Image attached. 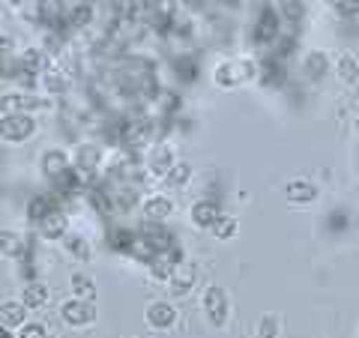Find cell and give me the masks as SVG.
Instances as JSON below:
<instances>
[{
  "mask_svg": "<svg viewBox=\"0 0 359 338\" xmlns=\"http://www.w3.org/2000/svg\"><path fill=\"white\" fill-rule=\"evenodd\" d=\"M114 84L120 96L135 99V102H156L159 84H156V66L147 58H129L114 69Z\"/></svg>",
  "mask_w": 359,
  "mask_h": 338,
  "instance_id": "obj_1",
  "label": "cell"
},
{
  "mask_svg": "<svg viewBox=\"0 0 359 338\" xmlns=\"http://www.w3.org/2000/svg\"><path fill=\"white\" fill-rule=\"evenodd\" d=\"M278 36H282V18L273 6H264L261 15L255 21V30H252V42L255 45H276Z\"/></svg>",
  "mask_w": 359,
  "mask_h": 338,
  "instance_id": "obj_2",
  "label": "cell"
},
{
  "mask_svg": "<svg viewBox=\"0 0 359 338\" xmlns=\"http://www.w3.org/2000/svg\"><path fill=\"white\" fill-rule=\"evenodd\" d=\"M138 234L153 245V252L159 255V257H165V255L177 245V236L165 228V222H150V219H147V222H144L141 228H138Z\"/></svg>",
  "mask_w": 359,
  "mask_h": 338,
  "instance_id": "obj_3",
  "label": "cell"
},
{
  "mask_svg": "<svg viewBox=\"0 0 359 338\" xmlns=\"http://www.w3.org/2000/svg\"><path fill=\"white\" fill-rule=\"evenodd\" d=\"M204 311L210 314L212 326H224V323H228V297H224L222 288L212 285L204 294Z\"/></svg>",
  "mask_w": 359,
  "mask_h": 338,
  "instance_id": "obj_4",
  "label": "cell"
},
{
  "mask_svg": "<svg viewBox=\"0 0 359 338\" xmlns=\"http://www.w3.org/2000/svg\"><path fill=\"white\" fill-rule=\"evenodd\" d=\"M60 314H63V320L72 323V326H87V323L96 320V309L90 306V302H84V299H69V302H63Z\"/></svg>",
  "mask_w": 359,
  "mask_h": 338,
  "instance_id": "obj_5",
  "label": "cell"
},
{
  "mask_svg": "<svg viewBox=\"0 0 359 338\" xmlns=\"http://www.w3.org/2000/svg\"><path fill=\"white\" fill-rule=\"evenodd\" d=\"M4 141H25L33 135V120L27 114H4Z\"/></svg>",
  "mask_w": 359,
  "mask_h": 338,
  "instance_id": "obj_6",
  "label": "cell"
},
{
  "mask_svg": "<svg viewBox=\"0 0 359 338\" xmlns=\"http://www.w3.org/2000/svg\"><path fill=\"white\" fill-rule=\"evenodd\" d=\"M249 75H255V69H252V63H222L219 69H216V81L222 84V87H233V84H240L243 78H249Z\"/></svg>",
  "mask_w": 359,
  "mask_h": 338,
  "instance_id": "obj_7",
  "label": "cell"
},
{
  "mask_svg": "<svg viewBox=\"0 0 359 338\" xmlns=\"http://www.w3.org/2000/svg\"><path fill=\"white\" fill-rule=\"evenodd\" d=\"M147 168H150V174H156V177H168V174H171V168H174L171 147H165V144L153 147L150 156H147Z\"/></svg>",
  "mask_w": 359,
  "mask_h": 338,
  "instance_id": "obj_8",
  "label": "cell"
},
{
  "mask_svg": "<svg viewBox=\"0 0 359 338\" xmlns=\"http://www.w3.org/2000/svg\"><path fill=\"white\" fill-rule=\"evenodd\" d=\"M222 219V210L216 201H198L192 207V222L198 228H216V222Z\"/></svg>",
  "mask_w": 359,
  "mask_h": 338,
  "instance_id": "obj_9",
  "label": "cell"
},
{
  "mask_svg": "<svg viewBox=\"0 0 359 338\" xmlns=\"http://www.w3.org/2000/svg\"><path fill=\"white\" fill-rule=\"evenodd\" d=\"M99 159H102V153H99L96 147H90V144H84V147L78 150V156H75V168L81 171L84 180H93L96 171H99Z\"/></svg>",
  "mask_w": 359,
  "mask_h": 338,
  "instance_id": "obj_10",
  "label": "cell"
},
{
  "mask_svg": "<svg viewBox=\"0 0 359 338\" xmlns=\"http://www.w3.org/2000/svg\"><path fill=\"white\" fill-rule=\"evenodd\" d=\"M54 210H60V195H54V191H48V195H36L30 201V207H27V216L33 219V224H36L39 219H45L48 212Z\"/></svg>",
  "mask_w": 359,
  "mask_h": 338,
  "instance_id": "obj_11",
  "label": "cell"
},
{
  "mask_svg": "<svg viewBox=\"0 0 359 338\" xmlns=\"http://www.w3.org/2000/svg\"><path fill=\"white\" fill-rule=\"evenodd\" d=\"M174 320H177V311H174V306H168V302H153V306H147V323L153 330H168V326H174Z\"/></svg>",
  "mask_w": 359,
  "mask_h": 338,
  "instance_id": "obj_12",
  "label": "cell"
},
{
  "mask_svg": "<svg viewBox=\"0 0 359 338\" xmlns=\"http://www.w3.org/2000/svg\"><path fill=\"white\" fill-rule=\"evenodd\" d=\"M257 75H261V84H266V87H282L285 84V66H282V60H278V58H273V54L264 58Z\"/></svg>",
  "mask_w": 359,
  "mask_h": 338,
  "instance_id": "obj_13",
  "label": "cell"
},
{
  "mask_svg": "<svg viewBox=\"0 0 359 338\" xmlns=\"http://www.w3.org/2000/svg\"><path fill=\"white\" fill-rule=\"evenodd\" d=\"M36 228H39V234L45 236V240H60V236L66 234V216H63V210L48 212L45 219L36 222Z\"/></svg>",
  "mask_w": 359,
  "mask_h": 338,
  "instance_id": "obj_14",
  "label": "cell"
},
{
  "mask_svg": "<svg viewBox=\"0 0 359 338\" xmlns=\"http://www.w3.org/2000/svg\"><path fill=\"white\" fill-rule=\"evenodd\" d=\"M39 51L36 48H30V51H25L21 58L15 60V66H13V72H15V78H21V81H27V84H33V78L30 75H36V69H39Z\"/></svg>",
  "mask_w": 359,
  "mask_h": 338,
  "instance_id": "obj_15",
  "label": "cell"
},
{
  "mask_svg": "<svg viewBox=\"0 0 359 338\" xmlns=\"http://www.w3.org/2000/svg\"><path fill=\"white\" fill-rule=\"evenodd\" d=\"M60 189V195H81V189H84V177L78 168H66V171L54 180Z\"/></svg>",
  "mask_w": 359,
  "mask_h": 338,
  "instance_id": "obj_16",
  "label": "cell"
},
{
  "mask_svg": "<svg viewBox=\"0 0 359 338\" xmlns=\"http://www.w3.org/2000/svg\"><path fill=\"white\" fill-rule=\"evenodd\" d=\"M171 281H174V294H177V297L189 294V288L195 285V266H192V264H186V261L180 264V266H174Z\"/></svg>",
  "mask_w": 359,
  "mask_h": 338,
  "instance_id": "obj_17",
  "label": "cell"
},
{
  "mask_svg": "<svg viewBox=\"0 0 359 338\" xmlns=\"http://www.w3.org/2000/svg\"><path fill=\"white\" fill-rule=\"evenodd\" d=\"M66 168H69V162H66V156L60 150H48V153L42 156V171L48 174L51 180H57L66 171Z\"/></svg>",
  "mask_w": 359,
  "mask_h": 338,
  "instance_id": "obj_18",
  "label": "cell"
},
{
  "mask_svg": "<svg viewBox=\"0 0 359 338\" xmlns=\"http://www.w3.org/2000/svg\"><path fill=\"white\" fill-rule=\"evenodd\" d=\"M135 236L138 234H132V231H126V228H114L108 234V245L114 252H123V255H132V245H135Z\"/></svg>",
  "mask_w": 359,
  "mask_h": 338,
  "instance_id": "obj_19",
  "label": "cell"
},
{
  "mask_svg": "<svg viewBox=\"0 0 359 338\" xmlns=\"http://www.w3.org/2000/svg\"><path fill=\"white\" fill-rule=\"evenodd\" d=\"M171 201L168 198H150L147 204H144V216H147L150 222H165L168 216H171Z\"/></svg>",
  "mask_w": 359,
  "mask_h": 338,
  "instance_id": "obj_20",
  "label": "cell"
},
{
  "mask_svg": "<svg viewBox=\"0 0 359 338\" xmlns=\"http://www.w3.org/2000/svg\"><path fill=\"white\" fill-rule=\"evenodd\" d=\"M0 320H4V330L21 326L25 323V306H18V302H4V309H0Z\"/></svg>",
  "mask_w": 359,
  "mask_h": 338,
  "instance_id": "obj_21",
  "label": "cell"
},
{
  "mask_svg": "<svg viewBox=\"0 0 359 338\" xmlns=\"http://www.w3.org/2000/svg\"><path fill=\"white\" fill-rule=\"evenodd\" d=\"M287 198L294 201V204H309V201L318 198V189L311 183H290L287 186Z\"/></svg>",
  "mask_w": 359,
  "mask_h": 338,
  "instance_id": "obj_22",
  "label": "cell"
},
{
  "mask_svg": "<svg viewBox=\"0 0 359 338\" xmlns=\"http://www.w3.org/2000/svg\"><path fill=\"white\" fill-rule=\"evenodd\" d=\"M72 294H75L78 299H93V297H96L93 278H87L84 273H75V276H72Z\"/></svg>",
  "mask_w": 359,
  "mask_h": 338,
  "instance_id": "obj_23",
  "label": "cell"
},
{
  "mask_svg": "<svg viewBox=\"0 0 359 338\" xmlns=\"http://www.w3.org/2000/svg\"><path fill=\"white\" fill-rule=\"evenodd\" d=\"M45 299H48V290H45V285H39V281H30V285L25 288V306L27 309L45 306Z\"/></svg>",
  "mask_w": 359,
  "mask_h": 338,
  "instance_id": "obj_24",
  "label": "cell"
},
{
  "mask_svg": "<svg viewBox=\"0 0 359 338\" xmlns=\"http://www.w3.org/2000/svg\"><path fill=\"white\" fill-rule=\"evenodd\" d=\"M174 69H177V78H183V81H195V75H198V63L189 58V54H183L177 63H174Z\"/></svg>",
  "mask_w": 359,
  "mask_h": 338,
  "instance_id": "obj_25",
  "label": "cell"
},
{
  "mask_svg": "<svg viewBox=\"0 0 359 338\" xmlns=\"http://www.w3.org/2000/svg\"><path fill=\"white\" fill-rule=\"evenodd\" d=\"M66 252H69L72 257H78V261H87L90 257V245L81 240V236H66Z\"/></svg>",
  "mask_w": 359,
  "mask_h": 338,
  "instance_id": "obj_26",
  "label": "cell"
},
{
  "mask_svg": "<svg viewBox=\"0 0 359 338\" xmlns=\"http://www.w3.org/2000/svg\"><path fill=\"white\" fill-rule=\"evenodd\" d=\"M347 224H351V216H347L344 210H332L330 219H327V231L339 234V231H347Z\"/></svg>",
  "mask_w": 359,
  "mask_h": 338,
  "instance_id": "obj_27",
  "label": "cell"
},
{
  "mask_svg": "<svg viewBox=\"0 0 359 338\" xmlns=\"http://www.w3.org/2000/svg\"><path fill=\"white\" fill-rule=\"evenodd\" d=\"M306 72L311 78H320L323 72H327V58H323V54H311V58L306 60Z\"/></svg>",
  "mask_w": 359,
  "mask_h": 338,
  "instance_id": "obj_28",
  "label": "cell"
},
{
  "mask_svg": "<svg viewBox=\"0 0 359 338\" xmlns=\"http://www.w3.org/2000/svg\"><path fill=\"white\" fill-rule=\"evenodd\" d=\"M189 177H192V168L189 165H174L171 168V174H168V180H171V186H183V183H189Z\"/></svg>",
  "mask_w": 359,
  "mask_h": 338,
  "instance_id": "obj_29",
  "label": "cell"
},
{
  "mask_svg": "<svg viewBox=\"0 0 359 338\" xmlns=\"http://www.w3.org/2000/svg\"><path fill=\"white\" fill-rule=\"evenodd\" d=\"M21 252H25V245H21L18 236H13L9 231H4V255H6V257H9V255H13V257H21Z\"/></svg>",
  "mask_w": 359,
  "mask_h": 338,
  "instance_id": "obj_30",
  "label": "cell"
},
{
  "mask_svg": "<svg viewBox=\"0 0 359 338\" xmlns=\"http://www.w3.org/2000/svg\"><path fill=\"white\" fill-rule=\"evenodd\" d=\"M212 234H216L219 236V240H228V236H233V234H237V222H233V219H219L216 222V228H212Z\"/></svg>",
  "mask_w": 359,
  "mask_h": 338,
  "instance_id": "obj_31",
  "label": "cell"
},
{
  "mask_svg": "<svg viewBox=\"0 0 359 338\" xmlns=\"http://www.w3.org/2000/svg\"><path fill=\"white\" fill-rule=\"evenodd\" d=\"M339 72H341L344 81H356L359 66H356V60H353V58H341V63H339Z\"/></svg>",
  "mask_w": 359,
  "mask_h": 338,
  "instance_id": "obj_32",
  "label": "cell"
},
{
  "mask_svg": "<svg viewBox=\"0 0 359 338\" xmlns=\"http://www.w3.org/2000/svg\"><path fill=\"white\" fill-rule=\"evenodd\" d=\"M330 4L339 9L341 15H353V13H359V0H330Z\"/></svg>",
  "mask_w": 359,
  "mask_h": 338,
  "instance_id": "obj_33",
  "label": "cell"
},
{
  "mask_svg": "<svg viewBox=\"0 0 359 338\" xmlns=\"http://www.w3.org/2000/svg\"><path fill=\"white\" fill-rule=\"evenodd\" d=\"M21 338H48V332H45L39 323H27L25 330H21Z\"/></svg>",
  "mask_w": 359,
  "mask_h": 338,
  "instance_id": "obj_34",
  "label": "cell"
},
{
  "mask_svg": "<svg viewBox=\"0 0 359 338\" xmlns=\"http://www.w3.org/2000/svg\"><path fill=\"white\" fill-rule=\"evenodd\" d=\"M261 338H276V318H264V323H261Z\"/></svg>",
  "mask_w": 359,
  "mask_h": 338,
  "instance_id": "obj_35",
  "label": "cell"
},
{
  "mask_svg": "<svg viewBox=\"0 0 359 338\" xmlns=\"http://www.w3.org/2000/svg\"><path fill=\"white\" fill-rule=\"evenodd\" d=\"M9 4H15V6H25V4H30V0H9Z\"/></svg>",
  "mask_w": 359,
  "mask_h": 338,
  "instance_id": "obj_36",
  "label": "cell"
},
{
  "mask_svg": "<svg viewBox=\"0 0 359 338\" xmlns=\"http://www.w3.org/2000/svg\"><path fill=\"white\" fill-rule=\"evenodd\" d=\"M0 338H13V335H9V330H4V335H0Z\"/></svg>",
  "mask_w": 359,
  "mask_h": 338,
  "instance_id": "obj_37",
  "label": "cell"
}]
</instances>
